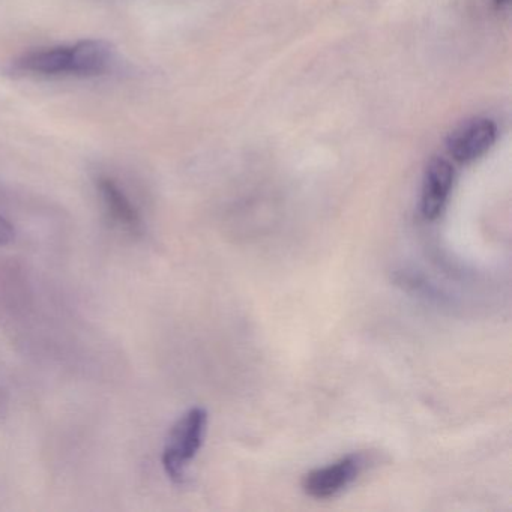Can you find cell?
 Instances as JSON below:
<instances>
[{"mask_svg": "<svg viewBox=\"0 0 512 512\" xmlns=\"http://www.w3.org/2000/svg\"><path fill=\"white\" fill-rule=\"evenodd\" d=\"M206 427L208 412L203 407H193L173 425L163 451V467L173 481H184L187 467L202 448Z\"/></svg>", "mask_w": 512, "mask_h": 512, "instance_id": "6da1fadb", "label": "cell"}, {"mask_svg": "<svg viewBox=\"0 0 512 512\" xmlns=\"http://www.w3.org/2000/svg\"><path fill=\"white\" fill-rule=\"evenodd\" d=\"M364 464L362 455L352 454L328 466L317 467L302 479V490L313 499H331L356 481Z\"/></svg>", "mask_w": 512, "mask_h": 512, "instance_id": "7a4b0ae2", "label": "cell"}, {"mask_svg": "<svg viewBox=\"0 0 512 512\" xmlns=\"http://www.w3.org/2000/svg\"><path fill=\"white\" fill-rule=\"evenodd\" d=\"M496 137L497 128L493 121L485 118L470 119L449 134L446 148L458 163H472L490 151Z\"/></svg>", "mask_w": 512, "mask_h": 512, "instance_id": "3957f363", "label": "cell"}, {"mask_svg": "<svg viewBox=\"0 0 512 512\" xmlns=\"http://www.w3.org/2000/svg\"><path fill=\"white\" fill-rule=\"evenodd\" d=\"M454 184V167L445 158L434 157L425 169L422 182L421 212L427 221L442 215Z\"/></svg>", "mask_w": 512, "mask_h": 512, "instance_id": "277c9868", "label": "cell"}, {"mask_svg": "<svg viewBox=\"0 0 512 512\" xmlns=\"http://www.w3.org/2000/svg\"><path fill=\"white\" fill-rule=\"evenodd\" d=\"M115 61V47L104 40H83L70 47L68 76L98 77L109 73Z\"/></svg>", "mask_w": 512, "mask_h": 512, "instance_id": "5b68a950", "label": "cell"}, {"mask_svg": "<svg viewBox=\"0 0 512 512\" xmlns=\"http://www.w3.org/2000/svg\"><path fill=\"white\" fill-rule=\"evenodd\" d=\"M98 191L109 217L124 229L137 232L142 226L139 212L112 178H100Z\"/></svg>", "mask_w": 512, "mask_h": 512, "instance_id": "8992f818", "label": "cell"}, {"mask_svg": "<svg viewBox=\"0 0 512 512\" xmlns=\"http://www.w3.org/2000/svg\"><path fill=\"white\" fill-rule=\"evenodd\" d=\"M17 68L23 73L38 76H68L70 71V47L34 50L17 61Z\"/></svg>", "mask_w": 512, "mask_h": 512, "instance_id": "52a82bcc", "label": "cell"}, {"mask_svg": "<svg viewBox=\"0 0 512 512\" xmlns=\"http://www.w3.org/2000/svg\"><path fill=\"white\" fill-rule=\"evenodd\" d=\"M14 238H16V232H14L10 221L5 220L4 217H0V247L11 244Z\"/></svg>", "mask_w": 512, "mask_h": 512, "instance_id": "ba28073f", "label": "cell"}, {"mask_svg": "<svg viewBox=\"0 0 512 512\" xmlns=\"http://www.w3.org/2000/svg\"><path fill=\"white\" fill-rule=\"evenodd\" d=\"M508 2L509 0H494V5H496V7L502 8L503 5L508 4Z\"/></svg>", "mask_w": 512, "mask_h": 512, "instance_id": "9c48e42d", "label": "cell"}]
</instances>
